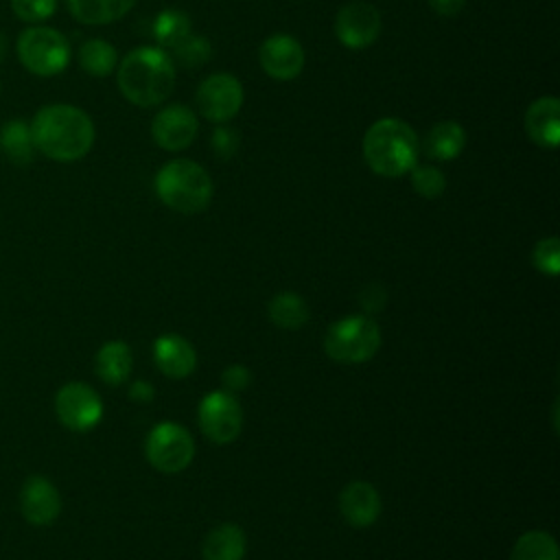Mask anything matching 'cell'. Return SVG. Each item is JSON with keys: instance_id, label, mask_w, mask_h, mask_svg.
Masks as SVG:
<instances>
[{"instance_id": "16", "label": "cell", "mask_w": 560, "mask_h": 560, "mask_svg": "<svg viewBox=\"0 0 560 560\" xmlns=\"http://www.w3.org/2000/svg\"><path fill=\"white\" fill-rule=\"evenodd\" d=\"M525 129L538 147L556 149L560 144V101L556 96L536 98L525 112Z\"/></svg>"}, {"instance_id": "1", "label": "cell", "mask_w": 560, "mask_h": 560, "mask_svg": "<svg viewBox=\"0 0 560 560\" xmlns=\"http://www.w3.org/2000/svg\"><path fill=\"white\" fill-rule=\"evenodd\" d=\"M31 136L37 151L55 162L81 160L94 144L92 118L66 103L42 107L31 120Z\"/></svg>"}, {"instance_id": "10", "label": "cell", "mask_w": 560, "mask_h": 560, "mask_svg": "<svg viewBox=\"0 0 560 560\" xmlns=\"http://www.w3.org/2000/svg\"><path fill=\"white\" fill-rule=\"evenodd\" d=\"M243 105V88L232 74H210L197 90L199 112L214 122L230 120Z\"/></svg>"}, {"instance_id": "32", "label": "cell", "mask_w": 560, "mask_h": 560, "mask_svg": "<svg viewBox=\"0 0 560 560\" xmlns=\"http://www.w3.org/2000/svg\"><path fill=\"white\" fill-rule=\"evenodd\" d=\"M221 383H223V389L230 394L241 392L252 383V372L245 365H230L228 370H223Z\"/></svg>"}, {"instance_id": "22", "label": "cell", "mask_w": 560, "mask_h": 560, "mask_svg": "<svg viewBox=\"0 0 560 560\" xmlns=\"http://www.w3.org/2000/svg\"><path fill=\"white\" fill-rule=\"evenodd\" d=\"M70 13L83 22V24H92V26H101V24H109L120 20L136 0H66Z\"/></svg>"}, {"instance_id": "2", "label": "cell", "mask_w": 560, "mask_h": 560, "mask_svg": "<svg viewBox=\"0 0 560 560\" xmlns=\"http://www.w3.org/2000/svg\"><path fill=\"white\" fill-rule=\"evenodd\" d=\"M173 85L175 66L160 48H133L118 66V88L122 96L138 107H151L166 101Z\"/></svg>"}, {"instance_id": "21", "label": "cell", "mask_w": 560, "mask_h": 560, "mask_svg": "<svg viewBox=\"0 0 560 560\" xmlns=\"http://www.w3.org/2000/svg\"><path fill=\"white\" fill-rule=\"evenodd\" d=\"M466 144V133L459 122L455 120H444L431 127V131L424 138V151L433 160H453L462 153Z\"/></svg>"}, {"instance_id": "12", "label": "cell", "mask_w": 560, "mask_h": 560, "mask_svg": "<svg viewBox=\"0 0 560 560\" xmlns=\"http://www.w3.org/2000/svg\"><path fill=\"white\" fill-rule=\"evenodd\" d=\"M335 33L343 46L365 48L381 33V13L370 2H350L337 13Z\"/></svg>"}, {"instance_id": "7", "label": "cell", "mask_w": 560, "mask_h": 560, "mask_svg": "<svg viewBox=\"0 0 560 560\" xmlns=\"http://www.w3.org/2000/svg\"><path fill=\"white\" fill-rule=\"evenodd\" d=\"M147 459L160 472H179L195 457V440L177 422H160L147 438Z\"/></svg>"}, {"instance_id": "29", "label": "cell", "mask_w": 560, "mask_h": 560, "mask_svg": "<svg viewBox=\"0 0 560 560\" xmlns=\"http://www.w3.org/2000/svg\"><path fill=\"white\" fill-rule=\"evenodd\" d=\"M532 260L540 273L558 276L560 271V241L556 236L542 238L536 243Z\"/></svg>"}, {"instance_id": "8", "label": "cell", "mask_w": 560, "mask_h": 560, "mask_svg": "<svg viewBox=\"0 0 560 560\" xmlns=\"http://www.w3.org/2000/svg\"><path fill=\"white\" fill-rule=\"evenodd\" d=\"M55 413L66 429L83 433L101 422L103 400L88 383L72 381L55 394Z\"/></svg>"}, {"instance_id": "11", "label": "cell", "mask_w": 560, "mask_h": 560, "mask_svg": "<svg viewBox=\"0 0 560 560\" xmlns=\"http://www.w3.org/2000/svg\"><path fill=\"white\" fill-rule=\"evenodd\" d=\"M20 512L31 525H50L61 512V494L44 475H31L20 488Z\"/></svg>"}, {"instance_id": "35", "label": "cell", "mask_w": 560, "mask_h": 560, "mask_svg": "<svg viewBox=\"0 0 560 560\" xmlns=\"http://www.w3.org/2000/svg\"><path fill=\"white\" fill-rule=\"evenodd\" d=\"M4 46H7V42H4V35L0 33V61H2V57H4Z\"/></svg>"}, {"instance_id": "17", "label": "cell", "mask_w": 560, "mask_h": 560, "mask_svg": "<svg viewBox=\"0 0 560 560\" xmlns=\"http://www.w3.org/2000/svg\"><path fill=\"white\" fill-rule=\"evenodd\" d=\"M153 359L168 378H186L197 365V352L182 335H162L153 343Z\"/></svg>"}, {"instance_id": "34", "label": "cell", "mask_w": 560, "mask_h": 560, "mask_svg": "<svg viewBox=\"0 0 560 560\" xmlns=\"http://www.w3.org/2000/svg\"><path fill=\"white\" fill-rule=\"evenodd\" d=\"M153 387L147 383V381H136L131 387H129V398L136 400V402H149L153 400Z\"/></svg>"}, {"instance_id": "24", "label": "cell", "mask_w": 560, "mask_h": 560, "mask_svg": "<svg viewBox=\"0 0 560 560\" xmlns=\"http://www.w3.org/2000/svg\"><path fill=\"white\" fill-rule=\"evenodd\" d=\"M510 560H560L558 542L542 529H529L514 542Z\"/></svg>"}, {"instance_id": "5", "label": "cell", "mask_w": 560, "mask_h": 560, "mask_svg": "<svg viewBox=\"0 0 560 560\" xmlns=\"http://www.w3.org/2000/svg\"><path fill=\"white\" fill-rule=\"evenodd\" d=\"M381 348V330L368 315H346L328 326L324 350L335 363L357 365L370 361Z\"/></svg>"}, {"instance_id": "33", "label": "cell", "mask_w": 560, "mask_h": 560, "mask_svg": "<svg viewBox=\"0 0 560 560\" xmlns=\"http://www.w3.org/2000/svg\"><path fill=\"white\" fill-rule=\"evenodd\" d=\"M431 9L444 18H451L455 13L462 11V7L466 4V0H429Z\"/></svg>"}, {"instance_id": "25", "label": "cell", "mask_w": 560, "mask_h": 560, "mask_svg": "<svg viewBox=\"0 0 560 560\" xmlns=\"http://www.w3.org/2000/svg\"><path fill=\"white\" fill-rule=\"evenodd\" d=\"M190 35V18L179 9H164L153 22V37L162 48H177Z\"/></svg>"}, {"instance_id": "28", "label": "cell", "mask_w": 560, "mask_h": 560, "mask_svg": "<svg viewBox=\"0 0 560 560\" xmlns=\"http://www.w3.org/2000/svg\"><path fill=\"white\" fill-rule=\"evenodd\" d=\"M175 55L179 59L182 66L186 68H197L203 66L210 57H212V46L208 44V39L197 37V35H188L177 48Z\"/></svg>"}, {"instance_id": "18", "label": "cell", "mask_w": 560, "mask_h": 560, "mask_svg": "<svg viewBox=\"0 0 560 560\" xmlns=\"http://www.w3.org/2000/svg\"><path fill=\"white\" fill-rule=\"evenodd\" d=\"M245 547L243 529L234 523H221L206 534L201 556L203 560H243Z\"/></svg>"}, {"instance_id": "6", "label": "cell", "mask_w": 560, "mask_h": 560, "mask_svg": "<svg viewBox=\"0 0 560 560\" xmlns=\"http://www.w3.org/2000/svg\"><path fill=\"white\" fill-rule=\"evenodd\" d=\"M18 57L28 72L52 77L66 70L70 61V44L50 26H31L18 37Z\"/></svg>"}, {"instance_id": "15", "label": "cell", "mask_w": 560, "mask_h": 560, "mask_svg": "<svg viewBox=\"0 0 560 560\" xmlns=\"http://www.w3.org/2000/svg\"><path fill=\"white\" fill-rule=\"evenodd\" d=\"M339 510L352 527H368L381 514V497L368 481H350L339 494Z\"/></svg>"}, {"instance_id": "23", "label": "cell", "mask_w": 560, "mask_h": 560, "mask_svg": "<svg viewBox=\"0 0 560 560\" xmlns=\"http://www.w3.org/2000/svg\"><path fill=\"white\" fill-rule=\"evenodd\" d=\"M269 319L284 330H298L308 322V306L304 302V298H300L298 293L291 291H282L278 293L269 306Z\"/></svg>"}, {"instance_id": "26", "label": "cell", "mask_w": 560, "mask_h": 560, "mask_svg": "<svg viewBox=\"0 0 560 560\" xmlns=\"http://www.w3.org/2000/svg\"><path fill=\"white\" fill-rule=\"evenodd\" d=\"M116 48L105 39H88L81 44L79 63L92 77H107L116 68Z\"/></svg>"}, {"instance_id": "27", "label": "cell", "mask_w": 560, "mask_h": 560, "mask_svg": "<svg viewBox=\"0 0 560 560\" xmlns=\"http://www.w3.org/2000/svg\"><path fill=\"white\" fill-rule=\"evenodd\" d=\"M411 186L420 197L435 199L444 192L446 179H444V173L435 166H413L411 168Z\"/></svg>"}, {"instance_id": "14", "label": "cell", "mask_w": 560, "mask_h": 560, "mask_svg": "<svg viewBox=\"0 0 560 560\" xmlns=\"http://www.w3.org/2000/svg\"><path fill=\"white\" fill-rule=\"evenodd\" d=\"M262 70L278 79V81H289L302 72L304 66V50L298 39L291 35H271L262 42L260 52H258Z\"/></svg>"}, {"instance_id": "31", "label": "cell", "mask_w": 560, "mask_h": 560, "mask_svg": "<svg viewBox=\"0 0 560 560\" xmlns=\"http://www.w3.org/2000/svg\"><path fill=\"white\" fill-rule=\"evenodd\" d=\"M210 147L217 153V158L230 160L238 149V133L232 127H217L212 133Z\"/></svg>"}, {"instance_id": "4", "label": "cell", "mask_w": 560, "mask_h": 560, "mask_svg": "<svg viewBox=\"0 0 560 560\" xmlns=\"http://www.w3.org/2000/svg\"><path fill=\"white\" fill-rule=\"evenodd\" d=\"M155 192L164 206L182 214L201 212L212 199V179L192 160H173L155 175Z\"/></svg>"}, {"instance_id": "3", "label": "cell", "mask_w": 560, "mask_h": 560, "mask_svg": "<svg viewBox=\"0 0 560 560\" xmlns=\"http://www.w3.org/2000/svg\"><path fill=\"white\" fill-rule=\"evenodd\" d=\"M418 136L400 118H381L363 136V158L383 177H400L416 166Z\"/></svg>"}, {"instance_id": "30", "label": "cell", "mask_w": 560, "mask_h": 560, "mask_svg": "<svg viewBox=\"0 0 560 560\" xmlns=\"http://www.w3.org/2000/svg\"><path fill=\"white\" fill-rule=\"evenodd\" d=\"M11 9L24 22H44L57 11V0H11Z\"/></svg>"}, {"instance_id": "20", "label": "cell", "mask_w": 560, "mask_h": 560, "mask_svg": "<svg viewBox=\"0 0 560 560\" xmlns=\"http://www.w3.org/2000/svg\"><path fill=\"white\" fill-rule=\"evenodd\" d=\"M0 151L2 155L18 164V166H26L33 162L35 155V144H33V136H31V125H26L20 118L7 120L0 127Z\"/></svg>"}, {"instance_id": "13", "label": "cell", "mask_w": 560, "mask_h": 560, "mask_svg": "<svg viewBox=\"0 0 560 560\" xmlns=\"http://www.w3.org/2000/svg\"><path fill=\"white\" fill-rule=\"evenodd\" d=\"M197 118L186 105H168L160 109L151 122V136L166 151L186 149L197 136Z\"/></svg>"}, {"instance_id": "19", "label": "cell", "mask_w": 560, "mask_h": 560, "mask_svg": "<svg viewBox=\"0 0 560 560\" xmlns=\"http://www.w3.org/2000/svg\"><path fill=\"white\" fill-rule=\"evenodd\" d=\"M131 350L125 341H107L98 348L94 357V370L107 385H120L131 374Z\"/></svg>"}, {"instance_id": "9", "label": "cell", "mask_w": 560, "mask_h": 560, "mask_svg": "<svg viewBox=\"0 0 560 560\" xmlns=\"http://www.w3.org/2000/svg\"><path fill=\"white\" fill-rule=\"evenodd\" d=\"M199 427L203 435L214 444H228L236 440L243 427V409L234 394L225 389L210 392L199 402Z\"/></svg>"}]
</instances>
